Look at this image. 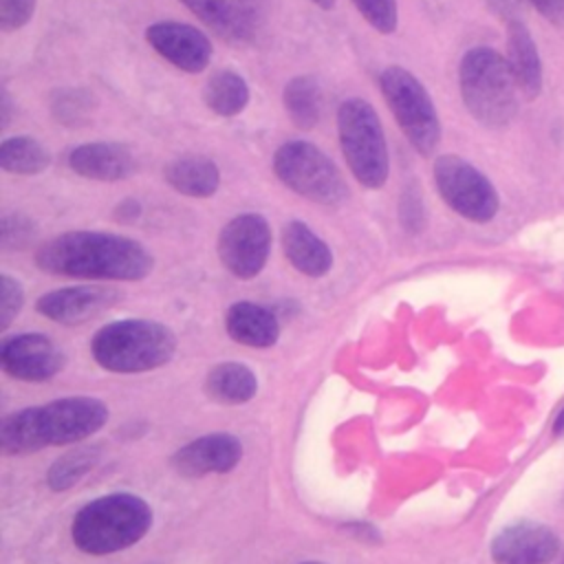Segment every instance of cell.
<instances>
[{
  "instance_id": "cell-1",
  "label": "cell",
  "mask_w": 564,
  "mask_h": 564,
  "mask_svg": "<svg viewBox=\"0 0 564 564\" xmlns=\"http://www.w3.org/2000/svg\"><path fill=\"white\" fill-rule=\"evenodd\" d=\"M33 262L51 275L77 280H143L154 269L152 253L134 238L110 231H64L44 240Z\"/></svg>"
},
{
  "instance_id": "cell-2",
  "label": "cell",
  "mask_w": 564,
  "mask_h": 564,
  "mask_svg": "<svg viewBox=\"0 0 564 564\" xmlns=\"http://www.w3.org/2000/svg\"><path fill=\"white\" fill-rule=\"evenodd\" d=\"M108 421V405L95 397H64L7 414L0 423L4 454H29L93 436Z\"/></svg>"
},
{
  "instance_id": "cell-3",
  "label": "cell",
  "mask_w": 564,
  "mask_h": 564,
  "mask_svg": "<svg viewBox=\"0 0 564 564\" xmlns=\"http://www.w3.org/2000/svg\"><path fill=\"white\" fill-rule=\"evenodd\" d=\"M152 527L150 505L128 491H115L84 505L70 524L73 542L88 555L130 549Z\"/></svg>"
},
{
  "instance_id": "cell-4",
  "label": "cell",
  "mask_w": 564,
  "mask_h": 564,
  "mask_svg": "<svg viewBox=\"0 0 564 564\" xmlns=\"http://www.w3.org/2000/svg\"><path fill=\"white\" fill-rule=\"evenodd\" d=\"M176 352V335L161 322L119 319L101 326L90 341L93 359L110 372L137 375L165 366Z\"/></svg>"
},
{
  "instance_id": "cell-5",
  "label": "cell",
  "mask_w": 564,
  "mask_h": 564,
  "mask_svg": "<svg viewBox=\"0 0 564 564\" xmlns=\"http://www.w3.org/2000/svg\"><path fill=\"white\" fill-rule=\"evenodd\" d=\"M458 86L467 112L487 128L507 126L518 110V84L498 51L469 48L458 66Z\"/></svg>"
},
{
  "instance_id": "cell-6",
  "label": "cell",
  "mask_w": 564,
  "mask_h": 564,
  "mask_svg": "<svg viewBox=\"0 0 564 564\" xmlns=\"http://www.w3.org/2000/svg\"><path fill=\"white\" fill-rule=\"evenodd\" d=\"M337 134L355 181L366 189H381L390 176V154L377 110L361 97L344 99L337 108Z\"/></svg>"
},
{
  "instance_id": "cell-7",
  "label": "cell",
  "mask_w": 564,
  "mask_h": 564,
  "mask_svg": "<svg viewBox=\"0 0 564 564\" xmlns=\"http://www.w3.org/2000/svg\"><path fill=\"white\" fill-rule=\"evenodd\" d=\"M273 174L293 194L326 207L348 200V183L330 156L311 141H284L273 154Z\"/></svg>"
},
{
  "instance_id": "cell-8",
  "label": "cell",
  "mask_w": 564,
  "mask_h": 564,
  "mask_svg": "<svg viewBox=\"0 0 564 564\" xmlns=\"http://www.w3.org/2000/svg\"><path fill=\"white\" fill-rule=\"evenodd\" d=\"M381 95L410 145L430 156L441 141V119L427 88L403 66H386L379 75Z\"/></svg>"
},
{
  "instance_id": "cell-9",
  "label": "cell",
  "mask_w": 564,
  "mask_h": 564,
  "mask_svg": "<svg viewBox=\"0 0 564 564\" xmlns=\"http://www.w3.org/2000/svg\"><path fill=\"white\" fill-rule=\"evenodd\" d=\"M441 198L471 223H489L498 214V194L491 181L458 154H441L432 167Z\"/></svg>"
},
{
  "instance_id": "cell-10",
  "label": "cell",
  "mask_w": 564,
  "mask_h": 564,
  "mask_svg": "<svg viewBox=\"0 0 564 564\" xmlns=\"http://www.w3.org/2000/svg\"><path fill=\"white\" fill-rule=\"evenodd\" d=\"M218 258L223 267L240 278H256L269 260L271 251V227L262 214L245 212L234 216L218 234Z\"/></svg>"
},
{
  "instance_id": "cell-11",
  "label": "cell",
  "mask_w": 564,
  "mask_h": 564,
  "mask_svg": "<svg viewBox=\"0 0 564 564\" xmlns=\"http://www.w3.org/2000/svg\"><path fill=\"white\" fill-rule=\"evenodd\" d=\"M203 24L227 42H256L267 22L269 0H181Z\"/></svg>"
},
{
  "instance_id": "cell-12",
  "label": "cell",
  "mask_w": 564,
  "mask_h": 564,
  "mask_svg": "<svg viewBox=\"0 0 564 564\" xmlns=\"http://www.w3.org/2000/svg\"><path fill=\"white\" fill-rule=\"evenodd\" d=\"M0 366L13 379L46 381L64 368V352L44 333H18L2 339Z\"/></svg>"
},
{
  "instance_id": "cell-13",
  "label": "cell",
  "mask_w": 564,
  "mask_h": 564,
  "mask_svg": "<svg viewBox=\"0 0 564 564\" xmlns=\"http://www.w3.org/2000/svg\"><path fill=\"white\" fill-rule=\"evenodd\" d=\"M148 44L183 73H203L212 62L209 37L185 22L161 20L145 29Z\"/></svg>"
},
{
  "instance_id": "cell-14",
  "label": "cell",
  "mask_w": 564,
  "mask_h": 564,
  "mask_svg": "<svg viewBox=\"0 0 564 564\" xmlns=\"http://www.w3.org/2000/svg\"><path fill=\"white\" fill-rule=\"evenodd\" d=\"M119 302V291L101 284H75L48 291L37 297L35 308L51 322L64 326L84 324Z\"/></svg>"
},
{
  "instance_id": "cell-15",
  "label": "cell",
  "mask_w": 564,
  "mask_h": 564,
  "mask_svg": "<svg viewBox=\"0 0 564 564\" xmlns=\"http://www.w3.org/2000/svg\"><path fill=\"white\" fill-rule=\"evenodd\" d=\"M242 458V443L234 434H205L172 454V467L185 478H200L205 474H227Z\"/></svg>"
},
{
  "instance_id": "cell-16",
  "label": "cell",
  "mask_w": 564,
  "mask_h": 564,
  "mask_svg": "<svg viewBox=\"0 0 564 564\" xmlns=\"http://www.w3.org/2000/svg\"><path fill=\"white\" fill-rule=\"evenodd\" d=\"M557 549V535L549 527L518 522L494 538L491 557L496 564H549Z\"/></svg>"
},
{
  "instance_id": "cell-17",
  "label": "cell",
  "mask_w": 564,
  "mask_h": 564,
  "mask_svg": "<svg viewBox=\"0 0 564 564\" xmlns=\"http://www.w3.org/2000/svg\"><path fill=\"white\" fill-rule=\"evenodd\" d=\"M68 167L82 178L115 183L137 172V156L126 143L90 141L70 150Z\"/></svg>"
},
{
  "instance_id": "cell-18",
  "label": "cell",
  "mask_w": 564,
  "mask_h": 564,
  "mask_svg": "<svg viewBox=\"0 0 564 564\" xmlns=\"http://www.w3.org/2000/svg\"><path fill=\"white\" fill-rule=\"evenodd\" d=\"M225 330L227 335L251 348H269L280 337L278 315L256 302H234L225 313Z\"/></svg>"
},
{
  "instance_id": "cell-19",
  "label": "cell",
  "mask_w": 564,
  "mask_h": 564,
  "mask_svg": "<svg viewBox=\"0 0 564 564\" xmlns=\"http://www.w3.org/2000/svg\"><path fill=\"white\" fill-rule=\"evenodd\" d=\"M282 249L291 267L308 278H324L333 269L330 247L302 220L282 227Z\"/></svg>"
},
{
  "instance_id": "cell-20",
  "label": "cell",
  "mask_w": 564,
  "mask_h": 564,
  "mask_svg": "<svg viewBox=\"0 0 564 564\" xmlns=\"http://www.w3.org/2000/svg\"><path fill=\"white\" fill-rule=\"evenodd\" d=\"M163 178L187 198H209L220 187V167L205 154H183L167 161Z\"/></svg>"
},
{
  "instance_id": "cell-21",
  "label": "cell",
  "mask_w": 564,
  "mask_h": 564,
  "mask_svg": "<svg viewBox=\"0 0 564 564\" xmlns=\"http://www.w3.org/2000/svg\"><path fill=\"white\" fill-rule=\"evenodd\" d=\"M507 64L518 90L527 99H535L542 90V62L529 29L520 20L507 22Z\"/></svg>"
},
{
  "instance_id": "cell-22",
  "label": "cell",
  "mask_w": 564,
  "mask_h": 564,
  "mask_svg": "<svg viewBox=\"0 0 564 564\" xmlns=\"http://www.w3.org/2000/svg\"><path fill=\"white\" fill-rule=\"evenodd\" d=\"M258 390V379L245 364L223 361L209 368L205 377V392L209 399L223 405H238L253 399Z\"/></svg>"
},
{
  "instance_id": "cell-23",
  "label": "cell",
  "mask_w": 564,
  "mask_h": 564,
  "mask_svg": "<svg viewBox=\"0 0 564 564\" xmlns=\"http://www.w3.org/2000/svg\"><path fill=\"white\" fill-rule=\"evenodd\" d=\"M203 97L212 112L220 117H236L247 108L251 93L242 75L231 68H220L207 79Z\"/></svg>"
},
{
  "instance_id": "cell-24",
  "label": "cell",
  "mask_w": 564,
  "mask_h": 564,
  "mask_svg": "<svg viewBox=\"0 0 564 564\" xmlns=\"http://www.w3.org/2000/svg\"><path fill=\"white\" fill-rule=\"evenodd\" d=\"M282 101L289 119L302 130L315 128L322 119V88L313 75H295L289 79L282 90Z\"/></svg>"
},
{
  "instance_id": "cell-25",
  "label": "cell",
  "mask_w": 564,
  "mask_h": 564,
  "mask_svg": "<svg viewBox=\"0 0 564 564\" xmlns=\"http://www.w3.org/2000/svg\"><path fill=\"white\" fill-rule=\"evenodd\" d=\"M51 165V152L46 145L29 134L7 137L0 143V167L18 176L42 174Z\"/></svg>"
},
{
  "instance_id": "cell-26",
  "label": "cell",
  "mask_w": 564,
  "mask_h": 564,
  "mask_svg": "<svg viewBox=\"0 0 564 564\" xmlns=\"http://www.w3.org/2000/svg\"><path fill=\"white\" fill-rule=\"evenodd\" d=\"M97 460H99L97 447H82L70 454H64L48 467L46 482L53 491H64L73 487L86 471H90Z\"/></svg>"
},
{
  "instance_id": "cell-27",
  "label": "cell",
  "mask_w": 564,
  "mask_h": 564,
  "mask_svg": "<svg viewBox=\"0 0 564 564\" xmlns=\"http://www.w3.org/2000/svg\"><path fill=\"white\" fill-rule=\"evenodd\" d=\"M90 93L70 88L55 95L51 112L62 126H84L86 119H90Z\"/></svg>"
},
{
  "instance_id": "cell-28",
  "label": "cell",
  "mask_w": 564,
  "mask_h": 564,
  "mask_svg": "<svg viewBox=\"0 0 564 564\" xmlns=\"http://www.w3.org/2000/svg\"><path fill=\"white\" fill-rule=\"evenodd\" d=\"M37 234V225L22 212L4 214L0 220V242L7 251L26 249L33 245Z\"/></svg>"
},
{
  "instance_id": "cell-29",
  "label": "cell",
  "mask_w": 564,
  "mask_h": 564,
  "mask_svg": "<svg viewBox=\"0 0 564 564\" xmlns=\"http://www.w3.org/2000/svg\"><path fill=\"white\" fill-rule=\"evenodd\" d=\"M359 15L379 33L390 35L399 24L397 0H352Z\"/></svg>"
},
{
  "instance_id": "cell-30",
  "label": "cell",
  "mask_w": 564,
  "mask_h": 564,
  "mask_svg": "<svg viewBox=\"0 0 564 564\" xmlns=\"http://www.w3.org/2000/svg\"><path fill=\"white\" fill-rule=\"evenodd\" d=\"M24 304V289L20 280L0 275V330H7Z\"/></svg>"
},
{
  "instance_id": "cell-31",
  "label": "cell",
  "mask_w": 564,
  "mask_h": 564,
  "mask_svg": "<svg viewBox=\"0 0 564 564\" xmlns=\"http://www.w3.org/2000/svg\"><path fill=\"white\" fill-rule=\"evenodd\" d=\"M37 0H0V29L4 33L18 31L33 18Z\"/></svg>"
},
{
  "instance_id": "cell-32",
  "label": "cell",
  "mask_w": 564,
  "mask_h": 564,
  "mask_svg": "<svg viewBox=\"0 0 564 564\" xmlns=\"http://www.w3.org/2000/svg\"><path fill=\"white\" fill-rule=\"evenodd\" d=\"M399 216H401V225L408 227L410 231H419L423 227V200L419 198V192L416 189H403V196H401V207H399Z\"/></svg>"
},
{
  "instance_id": "cell-33",
  "label": "cell",
  "mask_w": 564,
  "mask_h": 564,
  "mask_svg": "<svg viewBox=\"0 0 564 564\" xmlns=\"http://www.w3.org/2000/svg\"><path fill=\"white\" fill-rule=\"evenodd\" d=\"M546 20L564 24V0H529Z\"/></svg>"
},
{
  "instance_id": "cell-34",
  "label": "cell",
  "mask_w": 564,
  "mask_h": 564,
  "mask_svg": "<svg viewBox=\"0 0 564 564\" xmlns=\"http://www.w3.org/2000/svg\"><path fill=\"white\" fill-rule=\"evenodd\" d=\"M489 4H491V9H494L498 15H505L507 22H509V20H518V18H516V11H518V7H520L518 0H489Z\"/></svg>"
},
{
  "instance_id": "cell-35",
  "label": "cell",
  "mask_w": 564,
  "mask_h": 564,
  "mask_svg": "<svg viewBox=\"0 0 564 564\" xmlns=\"http://www.w3.org/2000/svg\"><path fill=\"white\" fill-rule=\"evenodd\" d=\"M0 108H2V128L9 126V110H11V101H9V95L7 90H2V97H0Z\"/></svg>"
},
{
  "instance_id": "cell-36",
  "label": "cell",
  "mask_w": 564,
  "mask_h": 564,
  "mask_svg": "<svg viewBox=\"0 0 564 564\" xmlns=\"http://www.w3.org/2000/svg\"><path fill=\"white\" fill-rule=\"evenodd\" d=\"M553 432L560 436V434H564V408H562V412L557 414V419H555V425H553Z\"/></svg>"
},
{
  "instance_id": "cell-37",
  "label": "cell",
  "mask_w": 564,
  "mask_h": 564,
  "mask_svg": "<svg viewBox=\"0 0 564 564\" xmlns=\"http://www.w3.org/2000/svg\"><path fill=\"white\" fill-rule=\"evenodd\" d=\"M311 2L324 11H330L335 7V0H311Z\"/></svg>"
},
{
  "instance_id": "cell-38",
  "label": "cell",
  "mask_w": 564,
  "mask_h": 564,
  "mask_svg": "<svg viewBox=\"0 0 564 564\" xmlns=\"http://www.w3.org/2000/svg\"><path fill=\"white\" fill-rule=\"evenodd\" d=\"M302 564H324V562H302Z\"/></svg>"
},
{
  "instance_id": "cell-39",
  "label": "cell",
  "mask_w": 564,
  "mask_h": 564,
  "mask_svg": "<svg viewBox=\"0 0 564 564\" xmlns=\"http://www.w3.org/2000/svg\"><path fill=\"white\" fill-rule=\"evenodd\" d=\"M560 564H564V557H562V562H560Z\"/></svg>"
}]
</instances>
